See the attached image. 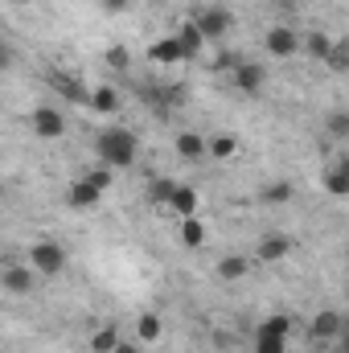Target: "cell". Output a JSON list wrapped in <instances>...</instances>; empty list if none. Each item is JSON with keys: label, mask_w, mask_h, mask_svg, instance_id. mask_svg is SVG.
<instances>
[{"label": "cell", "mask_w": 349, "mask_h": 353, "mask_svg": "<svg viewBox=\"0 0 349 353\" xmlns=\"http://www.w3.org/2000/svg\"><path fill=\"white\" fill-rule=\"evenodd\" d=\"M94 152H99V165H107V169H132L136 165V152H140V140H136V132H128V128H107L99 140H94Z\"/></svg>", "instance_id": "cell-1"}, {"label": "cell", "mask_w": 349, "mask_h": 353, "mask_svg": "<svg viewBox=\"0 0 349 353\" xmlns=\"http://www.w3.org/2000/svg\"><path fill=\"white\" fill-rule=\"evenodd\" d=\"M29 267H33V275H46V279L62 275V271H66V251H62V243L37 239V243L29 247Z\"/></svg>", "instance_id": "cell-2"}, {"label": "cell", "mask_w": 349, "mask_h": 353, "mask_svg": "<svg viewBox=\"0 0 349 353\" xmlns=\"http://www.w3.org/2000/svg\"><path fill=\"white\" fill-rule=\"evenodd\" d=\"M230 8H222V4H214V8H197V17H193V25L201 29V37L206 41H222L226 33H230Z\"/></svg>", "instance_id": "cell-3"}, {"label": "cell", "mask_w": 349, "mask_h": 353, "mask_svg": "<svg viewBox=\"0 0 349 353\" xmlns=\"http://www.w3.org/2000/svg\"><path fill=\"white\" fill-rule=\"evenodd\" d=\"M341 333H346V316L337 308H321L312 316V325H308V341L312 345L317 341H341Z\"/></svg>", "instance_id": "cell-4"}, {"label": "cell", "mask_w": 349, "mask_h": 353, "mask_svg": "<svg viewBox=\"0 0 349 353\" xmlns=\"http://www.w3.org/2000/svg\"><path fill=\"white\" fill-rule=\"evenodd\" d=\"M29 123H33V132H37L41 140H58V136L66 132V115H62L58 107H50V103L33 107V111H29Z\"/></svg>", "instance_id": "cell-5"}, {"label": "cell", "mask_w": 349, "mask_h": 353, "mask_svg": "<svg viewBox=\"0 0 349 353\" xmlns=\"http://www.w3.org/2000/svg\"><path fill=\"white\" fill-rule=\"evenodd\" d=\"M263 46H267L271 58H292V54H300V33L288 29V25H275V29H267Z\"/></svg>", "instance_id": "cell-6"}, {"label": "cell", "mask_w": 349, "mask_h": 353, "mask_svg": "<svg viewBox=\"0 0 349 353\" xmlns=\"http://www.w3.org/2000/svg\"><path fill=\"white\" fill-rule=\"evenodd\" d=\"M230 83L243 90V94H255V90H263V83H267V70H263V62L239 58V66L230 70Z\"/></svg>", "instance_id": "cell-7"}, {"label": "cell", "mask_w": 349, "mask_h": 353, "mask_svg": "<svg viewBox=\"0 0 349 353\" xmlns=\"http://www.w3.org/2000/svg\"><path fill=\"white\" fill-rule=\"evenodd\" d=\"M288 251H292V234H283V230H267L255 247L259 263H279V259H288Z\"/></svg>", "instance_id": "cell-8"}, {"label": "cell", "mask_w": 349, "mask_h": 353, "mask_svg": "<svg viewBox=\"0 0 349 353\" xmlns=\"http://www.w3.org/2000/svg\"><path fill=\"white\" fill-rule=\"evenodd\" d=\"M103 201V193L90 185L87 176H79V181H70V189H66V205L70 210H79V214H87V210H94Z\"/></svg>", "instance_id": "cell-9"}, {"label": "cell", "mask_w": 349, "mask_h": 353, "mask_svg": "<svg viewBox=\"0 0 349 353\" xmlns=\"http://www.w3.org/2000/svg\"><path fill=\"white\" fill-rule=\"evenodd\" d=\"M33 267H4V275H0V288L4 292H12V296H29L33 292Z\"/></svg>", "instance_id": "cell-10"}, {"label": "cell", "mask_w": 349, "mask_h": 353, "mask_svg": "<svg viewBox=\"0 0 349 353\" xmlns=\"http://www.w3.org/2000/svg\"><path fill=\"white\" fill-rule=\"evenodd\" d=\"M165 210H169V214H177V218H197V189H189V185H177Z\"/></svg>", "instance_id": "cell-11"}, {"label": "cell", "mask_w": 349, "mask_h": 353, "mask_svg": "<svg viewBox=\"0 0 349 353\" xmlns=\"http://www.w3.org/2000/svg\"><path fill=\"white\" fill-rule=\"evenodd\" d=\"M173 37H177V46H181V58H197V54L206 50V37H201V29H197L193 21H185Z\"/></svg>", "instance_id": "cell-12"}, {"label": "cell", "mask_w": 349, "mask_h": 353, "mask_svg": "<svg viewBox=\"0 0 349 353\" xmlns=\"http://www.w3.org/2000/svg\"><path fill=\"white\" fill-rule=\"evenodd\" d=\"M161 333H165V321H161L157 312H140V316H136V341H140V345H157Z\"/></svg>", "instance_id": "cell-13"}, {"label": "cell", "mask_w": 349, "mask_h": 353, "mask_svg": "<svg viewBox=\"0 0 349 353\" xmlns=\"http://www.w3.org/2000/svg\"><path fill=\"white\" fill-rule=\"evenodd\" d=\"M214 275H218L222 283H239L243 275H251V259H243V255H226V259H218Z\"/></svg>", "instance_id": "cell-14"}, {"label": "cell", "mask_w": 349, "mask_h": 353, "mask_svg": "<svg viewBox=\"0 0 349 353\" xmlns=\"http://www.w3.org/2000/svg\"><path fill=\"white\" fill-rule=\"evenodd\" d=\"M325 189H329L333 197H349V161L346 157H337V161L329 165V173H325Z\"/></svg>", "instance_id": "cell-15"}, {"label": "cell", "mask_w": 349, "mask_h": 353, "mask_svg": "<svg viewBox=\"0 0 349 353\" xmlns=\"http://www.w3.org/2000/svg\"><path fill=\"white\" fill-rule=\"evenodd\" d=\"M148 58H152L157 66H177V62H185L177 37H161V41H152V46H148Z\"/></svg>", "instance_id": "cell-16"}, {"label": "cell", "mask_w": 349, "mask_h": 353, "mask_svg": "<svg viewBox=\"0 0 349 353\" xmlns=\"http://www.w3.org/2000/svg\"><path fill=\"white\" fill-rule=\"evenodd\" d=\"M46 79H50V87H58V90H62V99H70V103H83V107H87L90 90H87V87H79V83H74L70 74L54 70V74H46Z\"/></svg>", "instance_id": "cell-17"}, {"label": "cell", "mask_w": 349, "mask_h": 353, "mask_svg": "<svg viewBox=\"0 0 349 353\" xmlns=\"http://www.w3.org/2000/svg\"><path fill=\"white\" fill-rule=\"evenodd\" d=\"M300 50H304V54H308L312 62H325V58H329V50H333V37L317 29V33H308V37H300Z\"/></svg>", "instance_id": "cell-18"}, {"label": "cell", "mask_w": 349, "mask_h": 353, "mask_svg": "<svg viewBox=\"0 0 349 353\" xmlns=\"http://www.w3.org/2000/svg\"><path fill=\"white\" fill-rule=\"evenodd\" d=\"M177 157H181V161H201V157H206V136L181 132V136H177Z\"/></svg>", "instance_id": "cell-19"}, {"label": "cell", "mask_w": 349, "mask_h": 353, "mask_svg": "<svg viewBox=\"0 0 349 353\" xmlns=\"http://www.w3.org/2000/svg\"><path fill=\"white\" fill-rule=\"evenodd\" d=\"M235 152H239V140H235L230 132H218V136L206 140V157H214V161H226V157H235Z\"/></svg>", "instance_id": "cell-20"}, {"label": "cell", "mask_w": 349, "mask_h": 353, "mask_svg": "<svg viewBox=\"0 0 349 353\" xmlns=\"http://www.w3.org/2000/svg\"><path fill=\"white\" fill-rule=\"evenodd\" d=\"M87 107L99 111V115H111V111H119V94H115V87H99V90H90Z\"/></svg>", "instance_id": "cell-21"}, {"label": "cell", "mask_w": 349, "mask_h": 353, "mask_svg": "<svg viewBox=\"0 0 349 353\" xmlns=\"http://www.w3.org/2000/svg\"><path fill=\"white\" fill-rule=\"evenodd\" d=\"M255 333H263V337H288V333H292V316H288V312H271V316L259 321Z\"/></svg>", "instance_id": "cell-22"}, {"label": "cell", "mask_w": 349, "mask_h": 353, "mask_svg": "<svg viewBox=\"0 0 349 353\" xmlns=\"http://www.w3.org/2000/svg\"><path fill=\"white\" fill-rule=\"evenodd\" d=\"M173 189H177L173 176H152V181H148V201L165 210V205H169V197H173Z\"/></svg>", "instance_id": "cell-23"}, {"label": "cell", "mask_w": 349, "mask_h": 353, "mask_svg": "<svg viewBox=\"0 0 349 353\" xmlns=\"http://www.w3.org/2000/svg\"><path fill=\"white\" fill-rule=\"evenodd\" d=\"M115 345H119V329L115 325H103V329L90 333V353H111Z\"/></svg>", "instance_id": "cell-24"}, {"label": "cell", "mask_w": 349, "mask_h": 353, "mask_svg": "<svg viewBox=\"0 0 349 353\" xmlns=\"http://www.w3.org/2000/svg\"><path fill=\"white\" fill-rule=\"evenodd\" d=\"M181 243H185L189 251L206 247V226H201L197 218H181Z\"/></svg>", "instance_id": "cell-25"}, {"label": "cell", "mask_w": 349, "mask_h": 353, "mask_svg": "<svg viewBox=\"0 0 349 353\" xmlns=\"http://www.w3.org/2000/svg\"><path fill=\"white\" fill-rule=\"evenodd\" d=\"M325 66H329V70H337V74H346V70H349V37H333V50H329Z\"/></svg>", "instance_id": "cell-26"}, {"label": "cell", "mask_w": 349, "mask_h": 353, "mask_svg": "<svg viewBox=\"0 0 349 353\" xmlns=\"http://www.w3.org/2000/svg\"><path fill=\"white\" fill-rule=\"evenodd\" d=\"M263 201H267V205H283V201H292V185H288V181L267 185V189H263Z\"/></svg>", "instance_id": "cell-27"}, {"label": "cell", "mask_w": 349, "mask_h": 353, "mask_svg": "<svg viewBox=\"0 0 349 353\" xmlns=\"http://www.w3.org/2000/svg\"><path fill=\"white\" fill-rule=\"evenodd\" d=\"M251 350L255 353H288V337H263V333H255Z\"/></svg>", "instance_id": "cell-28"}, {"label": "cell", "mask_w": 349, "mask_h": 353, "mask_svg": "<svg viewBox=\"0 0 349 353\" xmlns=\"http://www.w3.org/2000/svg\"><path fill=\"white\" fill-rule=\"evenodd\" d=\"M83 176H87L99 193H107V189H111V181H115V169H107V165H94V169H90V173H83Z\"/></svg>", "instance_id": "cell-29"}, {"label": "cell", "mask_w": 349, "mask_h": 353, "mask_svg": "<svg viewBox=\"0 0 349 353\" xmlns=\"http://www.w3.org/2000/svg\"><path fill=\"white\" fill-rule=\"evenodd\" d=\"M329 136L333 140H349V111H333L329 115Z\"/></svg>", "instance_id": "cell-30"}, {"label": "cell", "mask_w": 349, "mask_h": 353, "mask_svg": "<svg viewBox=\"0 0 349 353\" xmlns=\"http://www.w3.org/2000/svg\"><path fill=\"white\" fill-rule=\"evenodd\" d=\"M103 58H107V66H111V70H128V66H132V54H128L123 46H111Z\"/></svg>", "instance_id": "cell-31"}, {"label": "cell", "mask_w": 349, "mask_h": 353, "mask_svg": "<svg viewBox=\"0 0 349 353\" xmlns=\"http://www.w3.org/2000/svg\"><path fill=\"white\" fill-rule=\"evenodd\" d=\"M235 66H239V58H235V54H222V58L214 62V70H222V74H230Z\"/></svg>", "instance_id": "cell-32"}, {"label": "cell", "mask_w": 349, "mask_h": 353, "mask_svg": "<svg viewBox=\"0 0 349 353\" xmlns=\"http://www.w3.org/2000/svg\"><path fill=\"white\" fill-rule=\"evenodd\" d=\"M8 66H12V50H8V46H4V41H0V74H4V70H8Z\"/></svg>", "instance_id": "cell-33"}, {"label": "cell", "mask_w": 349, "mask_h": 353, "mask_svg": "<svg viewBox=\"0 0 349 353\" xmlns=\"http://www.w3.org/2000/svg\"><path fill=\"white\" fill-rule=\"evenodd\" d=\"M111 353H144V350H140V341H119Z\"/></svg>", "instance_id": "cell-34"}, {"label": "cell", "mask_w": 349, "mask_h": 353, "mask_svg": "<svg viewBox=\"0 0 349 353\" xmlns=\"http://www.w3.org/2000/svg\"><path fill=\"white\" fill-rule=\"evenodd\" d=\"M128 4H132V0H103V8H107V12H123Z\"/></svg>", "instance_id": "cell-35"}, {"label": "cell", "mask_w": 349, "mask_h": 353, "mask_svg": "<svg viewBox=\"0 0 349 353\" xmlns=\"http://www.w3.org/2000/svg\"><path fill=\"white\" fill-rule=\"evenodd\" d=\"M279 4H283V8H292V4H296V0H279Z\"/></svg>", "instance_id": "cell-36"}, {"label": "cell", "mask_w": 349, "mask_h": 353, "mask_svg": "<svg viewBox=\"0 0 349 353\" xmlns=\"http://www.w3.org/2000/svg\"><path fill=\"white\" fill-rule=\"evenodd\" d=\"M8 4H33V0H8Z\"/></svg>", "instance_id": "cell-37"}, {"label": "cell", "mask_w": 349, "mask_h": 353, "mask_svg": "<svg viewBox=\"0 0 349 353\" xmlns=\"http://www.w3.org/2000/svg\"><path fill=\"white\" fill-rule=\"evenodd\" d=\"M99 4H103V0H99Z\"/></svg>", "instance_id": "cell-38"}]
</instances>
